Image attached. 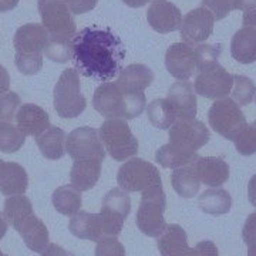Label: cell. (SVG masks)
Here are the masks:
<instances>
[{
	"instance_id": "6da1fadb",
	"label": "cell",
	"mask_w": 256,
	"mask_h": 256,
	"mask_svg": "<svg viewBox=\"0 0 256 256\" xmlns=\"http://www.w3.org/2000/svg\"><path fill=\"white\" fill-rule=\"evenodd\" d=\"M72 62L84 77L108 82L122 70L126 46L121 37L107 26H88L72 40Z\"/></svg>"
},
{
	"instance_id": "7a4b0ae2",
	"label": "cell",
	"mask_w": 256,
	"mask_h": 256,
	"mask_svg": "<svg viewBox=\"0 0 256 256\" xmlns=\"http://www.w3.org/2000/svg\"><path fill=\"white\" fill-rule=\"evenodd\" d=\"M3 215L13 228L18 232L23 238L26 246L36 252L42 254L48 246V229L44 222L37 218L33 212V205L24 195H14L9 196L4 201Z\"/></svg>"
},
{
	"instance_id": "3957f363",
	"label": "cell",
	"mask_w": 256,
	"mask_h": 256,
	"mask_svg": "<svg viewBox=\"0 0 256 256\" xmlns=\"http://www.w3.org/2000/svg\"><path fill=\"white\" fill-rule=\"evenodd\" d=\"M146 94H127L117 82H102L92 96V107L106 118L132 120L146 110Z\"/></svg>"
},
{
	"instance_id": "277c9868",
	"label": "cell",
	"mask_w": 256,
	"mask_h": 256,
	"mask_svg": "<svg viewBox=\"0 0 256 256\" xmlns=\"http://www.w3.org/2000/svg\"><path fill=\"white\" fill-rule=\"evenodd\" d=\"M54 108L62 118H76L86 110L87 101L82 94L80 74L66 68L54 86Z\"/></svg>"
},
{
	"instance_id": "5b68a950",
	"label": "cell",
	"mask_w": 256,
	"mask_h": 256,
	"mask_svg": "<svg viewBox=\"0 0 256 256\" xmlns=\"http://www.w3.org/2000/svg\"><path fill=\"white\" fill-rule=\"evenodd\" d=\"M98 136L106 151L116 161H126L137 156L138 140L126 120L107 118L100 127Z\"/></svg>"
},
{
	"instance_id": "8992f818",
	"label": "cell",
	"mask_w": 256,
	"mask_h": 256,
	"mask_svg": "<svg viewBox=\"0 0 256 256\" xmlns=\"http://www.w3.org/2000/svg\"><path fill=\"white\" fill-rule=\"evenodd\" d=\"M166 196L162 185H156L142 192L137 212L138 229L150 238H158L165 228L164 212Z\"/></svg>"
},
{
	"instance_id": "52a82bcc",
	"label": "cell",
	"mask_w": 256,
	"mask_h": 256,
	"mask_svg": "<svg viewBox=\"0 0 256 256\" xmlns=\"http://www.w3.org/2000/svg\"><path fill=\"white\" fill-rule=\"evenodd\" d=\"M210 128L226 140L234 141L238 134L246 127V117L240 107L232 98L225 97L215 100L208 112Z\"/></svg>"
},
{
	"instance_id": "ba28073f",
	"label": "cell",
	"mask_w": 256,
	"mask_h": 256,
	"mask_svg": "<svg viewBox=\"0 0 256 256\" xmlns=\"http://www.w3.org/2000/svg\"><path fill=\"white\" fill-rule=\"evenodd\" d=\"M117 182L122 191L144 192L148 188L162 185V180L156 165L142 158H132L120 166Z\"/></svg>"
},
{
	"instance_id": "9c48e42d",
	"label": "cell",
	"mask_w": 256,
	"mask_h": 256,
	"mask_svg": "<svg viewBox=\"0 0 256 256\" xmlns=\"http://www.w3.org/2000/svg\"><path fill=\"white\" fill-rule=\"evenodd\" d=\"M131 212V198L128 192L121 188H112L106 194L101 204V220H102V232L104 238L114 236L117 238L122 226L124 220Z\"/></svg>"
},
{
	"instance_id": "30bf717a",
	"label": "cell",
	"mask_w": 256,
	"mask_h": 256,
	"mask_svg": "<svg viewBox=\"0 0 256 256\" xmlns=\"http://www.w3.org/2000/svg\"><path fill=\"white\" fill-rule=\"evenodd\" d=\"M232 84H234V76L218 62H214L198 68L194 88L196 94L205 98L220 100L230 94Z\"/></svg>"
},
{
	"instance_id": "8fae6325",
	"label": "cell",
	"mask_w": 256,
	"mask_h": 256,
	"mask_svg": "<svg viewBox=\"0 0 256 256\" xmlns=\"http://www.w3.org/2000/svg\"><path fill=\"white\" fill-rule=\"evenodd\" d=\"M66 152L73 161H100L106 158V148L101 142L98 131L92 127L73 130L66 138Z\"/></svg>"
},
{
	"instance_id": "7c38bea8",
	"label": "cell",
	"mask_w": 256,
	"mask_h": 256,
	"mask_svg": "<svg viewBox=\"0 0 256 256\" xmlns=\"http://www.w3.org/2000/svg\"><path fill=\"white\" fill-rule=\"evenodd\" d=\"M37 6L43 26L50 36L73 38L77 30L76 20L63 0H38Z\"/></svg>"
},
{
	"instance_id": "4fadbf2b",
	"label": "cell",
	"mask_w": 256,
	"mask_h": 256,
	"mask_svg": "<svg viewBox=\"0 0 256 256\" xmlns=\"http://www.w3.org/2000/svg\"><path fill=\"white\" fill-rule=\"evenodd\" d=\"M210 138L208 127L196 118L176 120L170 128V144L184 151L196 152L208 144Z\"/></svg>"
},
{
	"instance_id": "5bb4252c",
	"label": "cell",
	"mask_w": 256,
	"mask_h": 256,
	"mask_svg": "<svg viewBox=\"0 0 256 256\" xmlns=\"http://www.w3.org/2000/svg\"><path fill=\"white\" fill-rule=\"evenodd\" d=\"M215 18L205 8H196L185 14L181 22V37L188 46H198L206 42L214 32Z\"/></svg>"
},
{
	"instance_id": "9a60e30c",
	"label": "cell",
	"mask_w": 256,
	"mask_h": 256,
	"mask_svg": "<svg viewBox=\"0 0 256 256\" xmlns=\"http://www.w3.org/2000/svg\"><path fill=\"white\" fill-rule=\"evenodd\" d=\"M165 67L178 82H188L196 73L192 46L185 44L184 42L171 44L165 53Z\"/></svg>"
},
{
	"instance_id": "2e32d148",
	"label": "cell",
	"mask_w": 256,
	"mask_h": 256,
	"mask_svg": "<svg viewBox=\"0 0 256 256\" xmlns=\"http://www.w3.org/2000/svg\"><path fill=\"white\" fill-rule=\"evenodd\" d=\"M148 24L161 34L180 30L182 22V13L168 0H154L146 12Z\"/></svg>"
},
{
	"instance_id": "e0dca14e",
	"label": "cell",
	"mask_w": 256,
	"mask_h": 256,
	"mask_svg": "<svg viewBox=\"0 0 256 256\" xmlns=\"http://www.w3.org/2000/svg\"><path fill=\"white\" fill-rule=\"evenodd\" d=\"M166 100L171 104L176 120L195 118L196 116V92H194V86L188 82H174L166 94Z\"/></svg>"
},
{
	"instance_id": "ac0fdd59",
	"label": "cell",
	"mask_w": 256,
	"mask_h": 256,
	"mask_svg": "<svg viewBox=\"0 0 256 256\" xmlns=\"http://www.w3.org/2000/svg\"><path fill=\"white\" fill-rule=\"evenodd\" d=\"M48 37L50 34L43 24L28 23L16 30L13 37V46L16 48V53H42L46 47Z\"/></svg>"
},
{
	"instance_id": "d6986e66",
	"label": "cell",
	"mask_w": 256,
	"mask_h": 256,
	"mask_svg": "<svg viewBox=\"0 0 256 256\" xmlns=\"http://www.w3.org/2000/svg\"><path fill=\"white\" fill-rule=\"evenodd\" d=\"M156 245L161 256H194V248L188 245L186 232L178 224L165 225Z\"/></svg>"
},
{
	"instance_id": "ffe728a7",
	"label": "cell",
	"mask_w": 256,
	"mask_h": 256,
	"mask_svg": "<svg viewBox=\"0 0 256 256\" xmlns=\"http://www.w3.org/2000/svg\"><path fill=\"white\" fill-rule=\"evenodd\" d=\"M192 165L201 182L210 188L220 186L229 180V165L220 156H198Z\"/></svg>"
},
{
	"instance_id": "44dd1931",
	"label": "cell",
	"mask_w": 256,
	"mask_h": 256,
	"mask_svg": "<svg viewBox=\"0 0 256 256\" xmlns=\"http://www.w3.org/2000/svg\"><path fill=\"white\" fill-rule=\"evenodd\" d=\"M154 82V72L146 64H130L118 74L117 84L127 94H142Z\"/></svg>"
},
{
	"instance_id": "7402d4cb",
	"label": "cell",
	"mask_w": 256,
	"mask_h": 256,
	"mask_svg": "<svg viewBox=\"0 0 256 256\" xmlns=\"http://www.w3.org/2000/svg\"><path fill=\"white\" fill-rule=\"evenodd\" d=\"M14 120H16V126L26 136H32V137H38L50 127V118L46 110L30 102L18 107Z\"/></svg>"
},
{
	"instance_id": "603a6c76",
	"label": "cell",
	"mask_w": 256,
	"mask_h": 256,
	"mask_svg": "<svg viewBox=\"0 0 256 256\" xmlns=\"http://www.w3.org/2000/svg\"><path fill=\"white\" fill-rule=\"evenodd\" d=\"M68 229L78 239L98 242L100 239L104 238L100 214H90L80 210L74 216H72Z\"/></svg>"
},
{
	"instance_id": "cb8c5ba5",
	"label": "cell",
	"mask_w": 256,
	"mask_h": 256,
	"mask_svg": "<svg viewBox=\"0 0 256 256\" xmlns=\"http://www.w3.org/2000/svg\"><path fill=\"white\" fill-rule=\"evenodd\" d=\"M28 186L26 170L18 162H4L0 175V192L6 196L24 195Z\"/></svg>"
},
{
	"instance_id": "d4e9b609",
	"label": "cell",
	"mask_w": 256,
	"mask_h": 256,
	"mask_svg": "<svg viewBox=\"0 0 256 256\" xmlns=\"http://www.w3.org/2000/svg\"><path fill=\"white\" fill-rule=\"evenodd\" d=\"M100 161H74L70 171V182L80 192L88 191L97 184L101 175Z\"/></svg>"
},
{
	"instance_id": "484cf974",
	"label": "cell",
	"mask_w": 256,
	"mask_h": 256,
	"mask_svg": "<svg viewBox=\"0 0 256 256\" xmlns=\"http://www.w3.org/2000/svg\"><path fill=\"white\" fill-rule=\"evenodd\" d=\"M230 54L240 64L256 62V33L250 28H242L230 40Z\"/></svg>"
},
{
	"instance_id": "4316f807",
	"label": "cell",
	"mask_w": 256,
	"mask_h": 256,
	"mask_svg": "<svg viewBox=\"0 0 256 256\" xmlns=\"http://www.w3.org/2000/svg\"><path fill=\"white\" fill-rule=\"evenodd\" d=\"M66 132L62 128L50 127L36 137L38 150L47 160H60L66 154Z\"/></svg>"
},
{
	"instance_id": "83f0119b",
	"label": "cell",
	"mask_w": 256,
	"mask_h": 256,
	"mask_svg": "<svg viewBox=\"0 0 256 256\" xmlns=\"http://www.w3.org/2000/svg\"><path fill=\"white\" fill-rule=\"evenodd\" d=\"M171 185L180 196L186 200L195 196L200 192L201 180L192 162L181 168H175L174 172L171 174Z\"/></svg>"
},
{
	"instance_id": "f1b7e54d",
	"label": "cell",
	"mask_w": 256,
	"mask_h": 256,
	"mask_svg": "<svg viewBox=\"0 0 256 256\" xmlns=\"http://www.w3.org/2000/svg\"><path fill=\"white\" fill-rule=\"evenodd\" d=\"M198 205L202 212L210 215H225L230 210L232 206V196L226 190L216 186L204 191L200 196Z\"/></svg>"
},
{
	"instance_id": "f546056e",
	"label": "cell",
	"mask_w": 256,
	"mask_h": 256,
	"mask_svg": "<svg viewBox=\"0 0 256 256\" xmlns=\"http://www.w3.org/2000/svg\"><path fill=\"white\" fill-rule=\"evenodd\" d=\"M56 210L66 216H74L82 205V192L76 190L73 185L58 186L52 196Z\"/></svg>"
},
{
	"instance_id": "4dcf8cb0",
	"label": "cell",
	"mask_w": 256,
	"mask_h": 256,
	"mask_svg": "<svg viewBox=\"0 0 256 256\" xmlns=\"http://www.w3.org/2000/svg\"><path fill=\"white\" fill-rule=\"evenodd\" d=\"M196 152H190V151H184L178 146H172V144H165L158 151H156V158L160 164L164 168H181L185 165L194 162L198 158Z\"/></svg>"
},
{
	"instance_id": "1f68e13d",
	"label": "cell",
	"mask_w": 256,
	"mask_h": 256,
	"mask_svg": "<svg viewBox=\"0 0 256 256\" xmlns=\"http://www.w3.org/2000/svg\"><path fill=\"white\" fill-rule=\"evenodd\" d=\"M146 116L150 122L160 130H170L176 121V116L166 98L151 101L146 107Z\"/></svg>"
},
{
	"instance_id": "d6a6232c",
	"label": "cell",
	"mask_w": 256,
	"mask_h": 256,
	"mask_svg": "<svg viewBox=\"0 0 256 256\" xmlns=\"http://www.w3.org/2000/svg\"><path fill=\"white\" fill-rule=\"evenodd\" d=\"M26 141V134L13 122L0 121V151L13 154L18 151Z\"/></svg>"
},
{
	"instance_id": "836d02e7",
	"label": "cell",
	"mask_w": 256,
	"mask_h": 256,
	"mask_svg": "<svg viewBox=\"0 0 256 256\" xmlns=\"http://www.w3.org/2000/svg\"><path fill=\"white\" fill-rule=\"evenodd\" d=\"M256 96V86L254 80L246 76L234 74V84L230 90V98L240 106H249Z\"/></svg>"
},
{
	"instance_id": "e575fe53",
	"label": "cell",
	"mask_w": 256,
	"mask_h": 256,
	"mask_svg": "<svg viewBox=\"0 0 256 256\" xmlns=\"http://www.w3.org/2000/svg\"><path fill=\"white\" fill-rule=\"evenodd\" d=\"M72 40L66 37L50 36L44 47V54L54 63H67L72 60Z\"/></svg>"
},
{
	"instance_id": "d590c367",
	"label": "cell",
	"mask_w": 256,
	"mask_h": 256,
	"mask_svg": "<svg viewBox=\"0 0 256 256\" xmlns=\"http://www.w3.org/2000/svg\"><path fill=\"white\" fill-rule=\"evenodd\" d=\"M234 144L240 156L256 154V120L239 132L238 137L234 140Z\"/></svg>"
},
{
	"instance_id": "8d00e7d4",
	"label": "cell",
	"mask_w": 256,
	"mask_h": 256,
	"mask_svg": "<svg viewBox=\"0 0 256 256\" xmlns=\"http://www.w3.org/2000/svg\"><path fill=\"white\" fill-rule=\"evenodd\" d=\"M14 63H16V67H18V70L22 74H24V76H34L43 67V54L42 53H32V54L16 53Z\"/></svg>"
},
{
	"instance_id": "74e56055",
	"label": "cell",
	"mask_w": 256,
	"mask_h": 256,
	"mask_svg": "<svg viewBox=\"0 0 256 256\" xmlns=\"http://www.w3.org/2000/svg\"><path fill=\"white\" fill-rule=\"evenodd\" d=\"M220 53H222V44L201 43L196 47H194V57H195L196 70L204 67V66H206V64L218 62Z\"/></svg>"
},
{
	"instance_id": "f35d334b",
	"label": "cell",
	"mask_w": 256,
	"mask_h": 256,
	"mask_svg": "<svg viewBox=\"0 0 256 256\" xmlns=\"http://www.w3.org/2000/svg\"><path fill=\"white\" fill-rule=\"evenodd\" d=\"M20 102V97L16 92H8L0 94V121L13 122L18 107L22 106Z\"/></svg>"
},
{
	"instance_id": "ab89813d",
	"label": "cell",
	"mask_w": 256,
	"mask_h": 256,
	"mask_svg": "<svg viewBox=\"0 0 256 256\" xmlns=\"http://www.w3.org/2000/svg\"><path fill=\"white\" fill-rule=\"evenodd\" d=\"M96 256H126V248L114 236L102 238L97 242Z\"/></svg>"
},
{
	"instance_id": "60d3db41",
	"label": "cell",
	"mask_w": 256,
	"mask_h": 256,
	"mask_svg": "<svg viewBox=\"0 0 256 256\" xmlns=\"http://www.w3.org/2000/svg\"><path fill=\"white\" fill-rule=\"evenodd\" d=\"M201 6L210 10L215 20H222L235 10L234 0H202Z\"/></svg>"
},
{
	"instance_id": "b9f144b4",
	"label": "cell",
	"mask_w": 256,
	"mask_h": 256,
	"mask_svg": "<svg viewBox=\"0 0 256 256\" xmlns=\"http://www.w3.org/2000/svg\"><path fill=\"white\" fill-rule=\"evenodd\" d=\"M73 14H82L97 6L98 0H63Z\"/></svg>"
},
{
	"instance_id": "7bdbcfd3",
	"label": "cell",
	"mask_w": 256,
	"mask_h": 256,
	"mask_svg": "<svg viewBox=\"0 0 256 256\" xmlns=\"http://www.w3.org/2000/svg\"><path fill=\"white\" fill-rule=\"evenodd\" d=\"M242 238L248 246L256 244V212H252L246 218V222L242 229Z\"/></svg>"
},
{
	"instance_id": "ee69618b",
	"label": "cell",
	"mask_w": 256,
	"mask_h": 256,
	"mask_svg": "<svg viewBox=\"0 0 256 256\" xmlns=\"http://www.w3.org/2000/svg\"><path fill=\"white\" fill-rule=\"evenodd\" d=\"M194 256H220V250L212 240H202L194 248Z\"/></svg>"
},
{
	"instance_id": "f6af8a7d",
	"label": "cell",
	"mask_w": 256,
	"mask_h": 256,
	"mask_svg": "<svg viewBox=\"0 0 256 256\" xmlns=\"http://www.w3.org/2000/svg\"><path fill=\"white\" fill-rule=\"evenodd\" d=\"M42 256H74L72 252H67L64 248L56 244H48V246L42 252Z\"/></svg>"
},
{
	"instance_id": "bcb514c9",
	"label": "cell",
	"mask_w": 256,
	"mask_h": 256,
	"mask_svg": "<svg viewBox=\"0 0 256 256\" xmlns=\"http://www.w3.org/2000/svg\"><path fill=\"white\" fill-rule=\"evenodd\" d=\"M242 24H244V28H250L252 32L256 33V9L249 10V12H244Z\"/></svg>"
},
{
	"instance_id": "7dc6e473",
	"label": "cell",
	"mask_w": 256,
	"mask_h": 256,
	"mask_svg": "<svg viewBox=\"0 0 256 256\" xmlns=\"http://www.w3.org/2000/svg\"><path fill=\"white\" fill-rule=\"evenodd\" d=\"M10 88V76L9 72L0 64V94L8 92Z\"/></svg>"
},
{
	"instance_id": "c3c4849f",
	"label": "cell",
	"mask_w": 256,
	"mask_h": 256,
	"mask_svg": "<svg viewBox=\"0 0 256 256\" xmlns=\"http://www.w3.org/2000/svg\"><path fill=\"white\" fill-rule=\"evenodd\" d=\"M235 10L240 12H249V10L256 9V0H234Z\"/></svg>"
},
{
	"instance_id": "681fc988",
	"label": "cell",
	"mask_w": 256,
	"mask_h": 256,
	"mask_svg": "<svg viewBox=\"0 0 256 256\" xmlns=\"http://www.w3.org/2000/svg\"><path fill=\"white\" fill-rule=\"evenodd\" d=\"M248 198H249V202L256 208V174L252 175V178L248 184Z\"/></svg>"
},
{
	"instance_id": "f907efd6",
	"label": "cell",
	"mask_w": 256,
	"mask_h": 256,
	"mask_svg": "<svg viewBox=\"0 0 256 256\" xmlns=\"http://www.w3.org/2000/svg\"><path fill=\"white\" fill-rule=\"evenodd\" d=\"M20 0H0V13H6L13 10L18 4Z\"/></svg>"
},
{
	"instance_id": "816d5d0a",
	"label": "cell",
	"mask_w": 256,
	"mask_h": 256,
	"mask_svg": "<svg viewBox=\"0 0 256 256\" xmlns=\"http://www.w3.org/2000/svg\"><path fill=\"white\" fill-rule=\"evenodd\" d=\"M122 2L130 8H142V6H146V3L154 2V0H122Z\"/></svg>"
},
{
	"instance_id": "f5cc1de1",
	"label": "cell",
	"mask_w": 256,
	"mask_h": 256,
	"mask_svg": "<svg viewBox=\"0 0 256 256\" xmlns=\"http://www.w3.org/2000/svg\"><path fill=\"white\" fill-rule=\"evenodd\" d=\"M8 226H9L8 220H6V218H4V215L0 212V239L6 235V232H8Z\"/></svg>"
},
{
	"instance_id": "db71d44e",
	"label": "cell",
	"mask_w": 256,
	"mask_h": 256,
	"mask_svg": "<svg viewBox=\"0 0 256 256\" xmlns=\"http://www.w3.org/2000/svg\"><path fill=\"white\" fill-rule=\"evenodd\" d=\"M248 256H256V244L248 246Z\"/></svg>"
},
{
	"instance_id": "11a10c76",
	"label": "cell",
	"mask_w": 256,
	"mask_h": 256,
	"mask_svg": "<svg viewBox=\"0 0 256 256\" xmlns=\"http://www.w3.org/2000/svg\"><path fill=\"white\" fill-rule=\"evenodd\" d=\"M4 162H6V161H3V160L0 158V175H2V171H3V166H4Z\"/></svg>"
},
{
	"instance_id": "9f6ffc18",
	"label": "cell",
	"mask_w": 256,
	"mask_h": 256,
	"mask_svg": "<svg viewBox=\"0 0 256 256\" xmlns=\"http://www.w3.org/2000/svg\"><path fill=\"white\" fill-rule=\"evenodd\" d=\"M0 256H6V255H4V254H3V252L0 250Z\"/></svg>"
},
{
	"instance_id": "6f0895ef",
	"label": "cell",
	"mask_w": 256,
	"mask_h": 256,
	"mask_svg": "<svg viewBox=\"0 0 256 256\" xmlns=\"http://www.w3.org/2000/svg\"><path fill=\"white\" fill-rule=\"evenodd\" d=\"M255 101H256V96H255Z\"/></svg>"
}]
</instances>
